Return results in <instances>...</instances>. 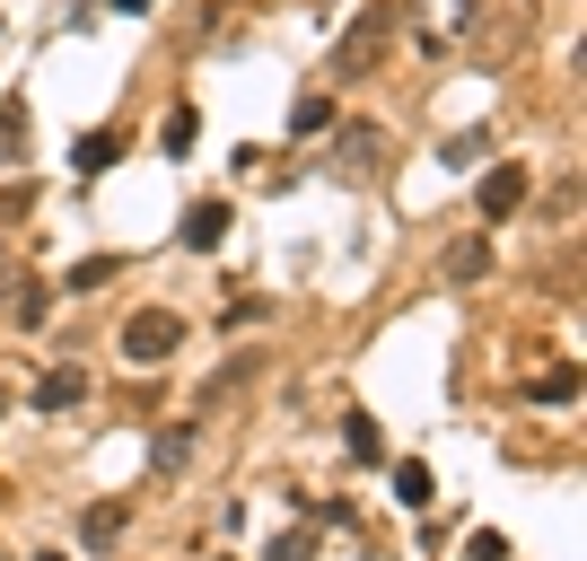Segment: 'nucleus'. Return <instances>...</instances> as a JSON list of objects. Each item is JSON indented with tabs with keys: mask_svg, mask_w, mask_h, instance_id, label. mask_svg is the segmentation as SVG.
Returning <instances> with one entry per match:
<instances>
[{
	"mask_svg": "<svg viewBox=\"0 0 587 561\" xmlns=\"http://www.w3.org/2000/svg\"><path fill=\"white\" fill-rule=\"evenodd\" d=\"M123 527H132V500H97V509L80 518V544H88V553H115Z\"/></svg>",
	"mask_w": 587,
	"mask_h": 561,
	"instance_id": "obj_4",
	"label": "nucleus"
},
{
	"mask_svg": "<svg viewBox=\"0 0 587 561\" xmlns=\"http://www.w3.org/2000/svg\"><path fill=\"white\" fill-rule=\"evenodd\" d=\"M491 272V237H457L448 246V281H482Z\"/></svg>",
	"mask_w": 587,
	"mask_h": 561,
	"instance_id": "obj_8",
	"label": "nucleus"
},
{
	"mask_svg": "<svg viewBox=\"0 0 587 561\" xmlns=\"http://www.w3.org/2000/svg\"><path fill=\"white\" fill-rule=\"evenodd\" d=\"M377 141H386L377 123H352V132H343V167H352V176H368V167H377Z\"/></svg>",
	"mask_w": 587,
	"mask_h": 561,
	"instance_id": "obj_10",
	"label": "nucleus"
},
{
	"mask_svg": "<svg viewBox=\"0 0 587 561\" xmlns=\"http://www.w3.org/2000/svg\"><path fill=\"white\" fill-rule=\"evenodd\" d=\"M176 237H185L193 254H211V246L229 237V202H193V211H185V228H176Z\"/></svg>",
	"mask_w": 587,
	"mask_h": 561,
	"instance_id": "obj_5",
	"label": "nucleus"
},
{
	"mask_svg": "<svg viewBox=\"0 0 587 561\" xmlns=\"http://www.w3.org/2000/svg\"><path fill=\"white\" fill-rule=\"evenodd\" d=\"M395 500H403V509H430V500H439V482H430V465H421V456H403V465H395Z\"/></svg>",
	"mask_w": 587,
	"mask_h": 561,
	"instance_id": "obj_7",
	"label": "nucleus"
},
{
	"mask_svg": "<svg viewBox=\"0 0 587 561\" xmlns=\"http://www.w3.org/2000/svg\"><path fill=\"white\" fill-rule=\"evenodd\" d=\"M0 413H9V395H0Z\"/></svg>",
	"mask_w": 587,
	"mask_h": 561,
	"instance_id": "obj_24",
	"label": "nucleus"
},
{
	"mask_svg": "<svg viewBox=\"0 0 587 561\" xmlns=\"http://www.w3.org/2000/svg\"><path fill=\"white\" fill-rule=\"evenodd\" d=\"M193 465V422H176L167 439H158V474H185Z\"/></svg>",
	"mask_w": 587,
	"mask_h": 561,
	"instance_id": "obj_13",
	"label": "nucleus"
},
{
	"mask_svg": "<svg viewBox=\"0 0 587 561\" xmlns=\"http://www.w3.org/2000/svg\"><path fill=\"white\" fill-rule=\"evenodd\" d=\"M193 132H202L193 106H176V114H167V132H158V149H167V158H185V149H193Z\"/></svg>",
	"mask_w": 587,
	"mask_h": 561,
	"instance_id": "obj_16",
	"label": "nucleus"
},
{
	"mask_svg": "<svg viewBox=\"0 0 587 561\" xmlns=\"http://www.w3.org/2000/svg\"><path fill=\"white\" fill-rule=\"evenodd\" d=\"M465 561H509V536H491V527H473V536H465Z\"/></svg>",
	"mask_w": 587,
	"mask_h": 561,
	"instance_id": "obj_19",
	"label": "nucleus"
},
{
	"mask_svg": "<svg viewBox=\"0 0 587 561\" xmlns=\"http://www.w3.org/2000/svg\"><path fill=\"white\" fill-rule=\"evenodd\" d=\"M106 281H115V254H88V263L62 272V290H106Z\"/></svg>",
	"mask_w": 587,
	"mask_h": 561,
	"instance_id": "obj_14",
	"label": "nucleus"
},
{
	"mask_svg": "<svg viewBox=\"0 0 587 561\" xmlns=\"http://www.w3.org/2000/svg\"><path fill=\"white\" fill-rule=\"evenodd\" d=\"M307 553H316V536H307V527H290V536H272V553H263V561H307Z\"/></svg>",
	"mask_w": 587,
	"mask_h": 561,
	"instance_id": "obj_18",
	"label": "nucleus"
},
{
	"mask_svg": "<svg viewBox=\"0 0 587 561\" xmlns=\"http://www.w3.org/2000/svg\"><path fill=\"white\" fill-rule=\"evenodd\" d=\"M343 439H352V456H359V465H377V422H352Z\"/></svg>",
	"mask_w": 587,
	"mask_h": 561,
	"instance_id": "obj_20",
	"label": "nucleus"
},
{
	"mask_svg": "<svg viewBox=\"0 0 587 561\" xmlns=\"http://www.w3.org/2000/svg\"><path fill=\"white\" fill-rule=\"evenodd\" d=\"M570 395H579V368H570V360H553V368L535 377V404H570Z\"/></svg>",
	"mask_w": 587,
	"mask_h": 561,
	"instance_id": "obj_11",
	"label": "nucleus"
},
{
	"mask_svg": "<svg viewBox=\"0 0 587 561\" xmlns=\"http://www.w3.org/2000/svg\"><path fill=\"white\" fill-rule=\"evenodd\" d=\"M482 149H491V141H482V132H457V141H439V158H448V167H473V158H482Z\"/></svg>",
	"mask_w": 587,
	"mask_h": 561,
	"instance_id": "obj_17",
	"label": "nucleus"
},
{
	"mask_svg": "<svg viewBox=\"0 0 587 561\" xmlns=\"http://www.w3.org/2000/svg\"><path fill=\"white\" fill-rule=\"evenodd\" d=\"M526 185H535V176H526L517 158H500V167L482 176V202H473V211H482V220H509V211H526Z\"/></svg>",
	"mask_w": 587,
	"mask_h": 561,
	"instance_id": "obj_3",
	"label": "nucleus"
},
{
	"mask_svg": "<svg viewBox=\"0 0 587 561\" xmlns=\"http://www.w3.org/2000/svg\"><path fill=\"white\" fill-rule=\"evenodd\" d=\"M71 158H80V176H106V167L123 158V132H88V141H80Z\"/></svg>",
	"mask_w": 587,
	"mask_h": 561,
	"instance_id": "obj_9",
	"label": "nucleus"
},
{
	"mask_svg": "<svg viewBox=\"0 0 587 561\" xmlns=\"http://www.w3.org/2000/svg\"><path fill=\"white\" fill-rule=\"evenodd\" d=\"M35 561H62V553H35Z\"/></svg>",
	"mask_w": 587,
	"mask_h": 561,
	"instance_id": "obj_23",
	"label": "nucleus"
},
{
	"mask_svg": "<svg viewBox=\"0 0 587 561\" xmlns=\"http://www.w3.org/2000/svg\"><path fill=\"white\" fill-rule=\"evenodd\" d=\"M80 395H88V377H80V368H44V377H35V413H71Z\"/></svg>",
	"mask_w": 587,
	"mask_h": 561,
	"instance_id": "obj_6",
	"label": "nucleus"
},
{
	"mask_svg": "<svg viewBox=\"0 0 587 561\" xmlns=\"http://www.w3.org/2000/svg\"><path fill=\"white\" fill-rule=\"evenodd\" d=\"M27 211H35V194H27V185H9V194H0V220H27Z\"/></svg>",
	"mask_w": 587,
	"mask_h": 561,
	"instance_id": "obj_21",
	"label": "nucleus"
},
{
	"mask_svg": "<svg viewBox=\"0 0 587 561\" xmlns=\"http://www.w3.org/2000/svg\"><path fill=\"white\" fill-rule=\"evenodd\" d=\"M176 342H185V316H176V308H140V316H123V360H132V368H158Z\"/></svg>",
	"mask_w": 587,
	"mask_h": 561,
	"instance_id": "obj_1",
	"label": "nucleus"
},
{
	"mask_svg": "<svg viewBox=\"0 0 587 561\" xmlns=\"http://www.w3.org/2000/svg\"><path fill=\"white\" fill-rule=\"evenodd\" d=\"M115 9H123V18H140V9H149V0H115Z\"/></svg>",
	"mask_w": 587,
	"mask_h": 561,
	"instance_id": "obj_22",
	"label": "nucleus"
},
{
	"mask_svg": "<svg viewBox=\"0 0 587 561\" xmlns=\"http://www.w3.org/2000/svg\"><path fill=\"white\" fill-rule=\"evenodd\" d=\"M290 132H298V141L334 132V97H298V114H290Z\"/></svg>",
	"mask_w": 587,
	"mask_h": 561,
	"instance_id": "obj_12",
	"label": "nucleus"
},
{
	"mask_svg": "<svg viewBox=\"0 0 587 561\" xmlns=\"http://www.w3.org/2000/svg\"><path fill=\"white\" fill-rule=\"evenodd\" d=\"M386 35H395V0H368V9L352 18V35H343V53H334V71H343V80H359V71L386 53Z\"/></svg>",
	"mask_w": 587,
	"mask_h": 561,
	"instance_id": "obj_2",
	"label": "nucleus"
},
{
	"mask_svg": "<svg viewBox=\"0 0 587 561\" xmlns=\"http://www.w3.org/2000/svg\"><path fill=\"white\" fill-rule=\"evenodd\" d=\"M44 308H53V281H27V290L9 299V316H18V325H44Z\"/></svg>",
	"mask_w": 587,
	"mask_h": 561,
	"instance_id": "obj_15",
	"label": "nucleus"
}]
</instances>
